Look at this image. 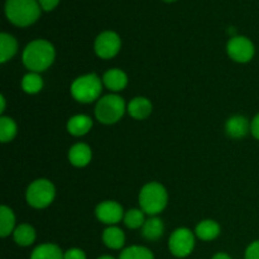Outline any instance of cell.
Here are the masks:
<instances>
[{"label":"cell","mask_w":259,"mask_h":259,"mask_svg":"<svg viewBox=\"0 0 259 259\" xmlns=\"http://www.w3.org/2000/svg\"><path fill=\"white\" fill-rule=\"evenodd\" d=\"M56 196V189L51 181L39 179L33 181L27 190V202L34 209H45L52 204Z\"/></svg>","instance_id":"cell-6"},{"label":"cell","mask_w":259,"mask_h":259,"mask_svg":"<svg viewBox=\"0 0 259 259\" xmlns=\"http://www.w3.org/2000/svg\"><path fill=\"white\" fill-rule=\"evenodd\" d=\"M65 253L58 245L52 243H45L35 248L30 254V259H63Z\"/></svg>","instance_id":"cell-19"},{"label":"cell","mask_w":259,"mask_h":259,"mask_svg":"<svg viewBox=\"0 0 259 259\" xmlns=\"http://www.w3.org/2000/svg\"><path fill=\"white\" fill-rule=\"evenodd\" d=\"M250 132H252L253 137L257 138L259 141V114H257V115L254 116L252 124H250Z\"/></svg>","instance_id":"cell-30"},{"label":"cell","mask_w":259,"mask_h":259,"mask_svg":"<svg viewBox=\"0 0 259 259\" xmlns=\"http://www.w3.org/2000/svg\"><path fill=\"white\" fill-rule=\"evenodd\" d=\"M0 103H2V108H0V113H4L5 111V98L4 96H0Z\"/></svg>","instance_id":"cell-32"},{"label":"cell","mask_w":259,"mask_h":259,"mask_svg":"<svg viewBox=\"0 0 259 259\" xmlns=\"http://www.w3.org/2000/svg\"><path fill=\"white\" fill-rule=\"evenodd\" d=\"M18 50V43L13 35L8 33L0 34V62L5 63L14 57Z\"/></svg>","instance_id":"cell-20"},{"label":"cell","mask_w":259,"mask_h":259,"mask_svg":"<svg viewBox=\"0 0 259 259\" xmlns=\"http://www.w3.org/2000/svg\"><path fill=\"white\" fill-rule=\"evenodd\" d=\"M103 90V80L96 73H88L76 78L71 85V95L82 104L98 100Z\"/></svg>","instance_id":"cell-4"},{"label":"cell","mask_w":259,"mask_h":259,"mask_svg":"<svg viewBox=\"0 0 259 259\" xmlns=\"http://www.w3.org/2000/svg\"><path fill=\"white\" fill-rule=\"evenodd\" d=\"M125 113V101L115 94H110L98 101L95 106V116L100 123L114 124L121 119Z\"/></svg>","instance_id":"cell-5"},{"label":"cell","mask_w":259,"mask_h":259,"mask_svg":"<svg viewBox=\"0 0 259 259\" xmlns=\"http://www.w3.org/2000/svg\"><path fill=\"white\" fill-rule=\"evenodd\" d=\"M93 128V120L90 116L78 114V115L72 116L67 121V131L68 133L75 137H81L88 134Z\"/></svg>","instance_id":"cell-15"},{"label":"cell","mask_w":259,"mask_h":259,"mask_svg":"<svg viewBox=\"0 0 259 259\" xmlns=\"http://www.w3.org/2000/svg\"><path fill=\"white\" fill-rule=\"evenodd\" d=\"M119 259H154L153 253L142 245H132L121 252Z\"/></svg>","instance_id":"cell-25"},{"label":"cell","mask_w":259,"mask_h":259,"mask_svg":"<svg viewBox=\"0 0 259 259\" xmlns=\"http://www.w3.org/2000/svg\"><path fill=\"white\" fill-rule=\"evenodd\" d=\"M245 259H259V240L248 245L245 250Z\"/></svg>","instance_id":"cell-27"},{"label":"cell","mask_w":259,"mask_h":259,"mask_svg":"<svg viewBox=\"0 0 259 259\" xmlns=\"http://www.w3.org/2000/svg\"><path fill=\"white\" fill-rule=\"evenodd\" d=\"M195 234L197 238L205 242L209 240H214L219 237L220 234V225L214 220H202L197 224L196 229H195Z\"/></svg>","instance_id":"cell-17"},{"label":"cell","mask_w":259,"mask_h":259,"mask_svg":"<svg viewBox=\"0 0 259 259\" xmlns=\"http://www.w3.org/2000/svg\"><path fill=\"white\" fill-rule=\"evenodd\" d=\"M17 124L12 118H8V116L0 118V141L3 143L13 141L14 137L17 136Z\"/></svg>","instance_id":"cell-23"},{"label":"cell","mask_w":259,"mask_h":259,"mask_svg":"<svg viewBox=\"0 0 259 259\" xmlns=\"http://www.w3.org/2000/svg\"><path fill=\"white\" fill-rule=\"evenodd\" d=\"M103 83L111 91L124 90L128 85V76L124 71L119 70V68H111V70L106 71L103 76Z\"/></svg>","instance_id":"cell-11"},{"label":"cell","mask_w":259,"mask_h":259,"mask_svg":"<svg viewBox=\"0 0 259 259\" xmlns=\"http://www.w3.org/2000/svg\"><path fill=\"white\" fill-rule=\"evenodd\" d=\"M211 259H232V257H230L229 254H227V253L219 252V253H217V254H215Z\"/></svg>","instance_id":"cell-31"},{"label":"cell","mask_w":259,"mask_h":259,"mask_svg":"<svg viewBox=\"0 0 259 259\" xmlns=\"http://www.w3.org/2000/svg\"><path fill=\"white\" fill-rule=\"evenodd\" d=\"M195 248V235L187 228H179L171 234L168 249L175 257L185 258L192 253Z\"/></svg>","instance_id":"cell-7"},{"label":"cell","mask_w":259,"mask_h":259,"mask_svg":"<svg viewBox=\"0 0 259 259\" xmlns=\"http://www.w3.org/2000/svg\"><path fill=\"white\" fill-rule=\"evenodd\" d=\"M228 55L235 62L245 63L249 62L254 56V45L247 37L242 35H234L229 39L227 46Z\"/></svg>","instance_id":"cell-8"},{"label":"cell","mask_w":259,"mask_h":259,"mask_svg":"<svg viewBox=\"0 0 259 259\" xmlns=\"http://www.w3.org/2000/svg\"><path fill=\"white\" fill-rule=\"evenodd\" d=\"M163 2H167V3H172V2H175V0H163Z\"/></svg>","instance_id":"cell-34"},{"label":"cell","mask_w":259,"mask_h":259,"mask_svg":"<svg viewBox=\"0 0 259 259\" xmlns=\"http://www.w3.org/2000/svg\"><path fill=\"white\" fill-rule=\"evenodd\" d=\"M98 259H115V258L111 257V255H103V257H99Z\"/></svg>","instance_id":"cell-33"},{"label":"cell","mask_w":259,"mask_h":259,"mask_svg":"<svg viewBox=\"0 0 259 259\" xmlns=\"http://www.w3.org/2000/svg\"><path fill=\"white\" fill-rule=\"evenodd\" d=\"M13 238L20 247H29L35 240V230L29 224H20L15 228Z\"/></svg>","instance_id":"cell-21"},{"label":"cell","mask_w":259,"mask_h":259,"mask_svg":"<svg viewBox=\"0 0 259 259\" xmlns=\"http://www.w3.org/2000/svg\"><path fill=\"white\" fill-rule=\"evenodd\" d=\"M128 113L132 118L137 120H143L148 118L152 113V103L147 98H134L131 103L128 104Z\"/></svg>","instance_id":"cell-14"},{"label":"cell","mask_w":259,"mask_h":259,"mask_svg":"<svg viewBox=\"0 0 259 259\" xmlns=\"http://www.w3.org/2000/svg\"><path fill=\"white\" fill-rule=\"evenodd\" d=\"M95 214L101 223L110 225V227L118 224L121 219H124V211L121 205L116 201H110V200L99 204L95 210Z\"/></svg>","instance_id":"cell-10"},{"label":"cell","mask_w":259,"mask_h":259,"mask_svg":"<svg viewBox=\"0 0 259 259\" xmlns=\"http://www.w3.org/2000/svg\"><path fill=\"white\" fill-rule=\"evenodd\" d=\"M91 157V148L85 143H76L68 151V161L75 167H85L90 163Z\"/></svg>","instance_id":"cell-13"},{"label":"cell","mask_w":259,"mask_h":259,"mask_svg":"<svg viewBox=\"0 0 259 259\" xmlns=\"http://www.w3.org/2000/svg\"><path fill=\"white\" fill-rule=\"evenodd\" d=\"M40 8L46 12H51V10L55 9L57 7V4L60 3V0H38Z\"/></svg>","instance_id":"cell-29"},{"label":"cell","mask_w":259,"mask_h":259,"mask_svg":"<svg viewBox=\"0 0 259 259\" xmlns=\"http://www.w3.org/2000/svg\"><path fill=\"white\" fill-rule=\"evenodd\" d=\"M124 224L129 229H138L142 228L146 223L144 220V211L142 209H131L124 214Z\"/></svg>","instance_id":"cell-26"},{"label":"cell","mask_w":259,"mask_h":259,"mask_svg":"<svg viewBox=\"0 0 259 259\" xmlns=\"http://www.w3.org/2000/svg\"><path fill=\"white\" fill-rule=\"evenodd\" d=\"M55 47L48 40L35 39L23 51V63L30 72H42L55 61Z\"/></svg>","instance_id":"cell-1"},{"label":"cell","mask_w":259,"mask_h":259,"mask_svg":"<svg viewBox=\"0 0 259 259\" xmlns=\"http://www.w3.org/2000/svg\"><path fill=\"white\" fill-rule=\"evenodd\" d=\"M250 125L248 123V119L242 115H234L232 118L228 119L227 124H225V132L230 138L239 139L247 136L249 132Z\"/></svg>","instance_id":"cell-12"},{"label":"cell","mask_w":259,"mask_h":259,"mask_svg":"<svg viewBox=\"0 0 259 259\" xmlns=\"http://www.w3.org/2000/svg\"><path fill=\"white\" fill-rule=\"evenodd\" d=\"M43 88V80L38 72H29L23 77L22 80V89L27 94H37L42 90Z\"/></svg>","instance_id":"cell-24"},{"label":"cell","mask_w":259,"mask_h":259,"mask_svg":"<svg viewBox=\"0 0 259 259\" xmlns=\"http://www.w3.org/2000/svg\"><path fill=\"white\" fill-rule=\"evenodd\" d=\"M168 201L166 189L158 182H149L142 187L139 192L141 209L148 215H158L164 210Z\"/></svg>","instance_id":"cell-3"},{"label":"cell","mask_w":259,"mask_h":259,"mask_svg":"<svg viewBox=\"0 0 259 259\" xmlns=\"http://www.w3.org/2000/svg\"><path fill=\"white\" fill-rule=\"evenodd\" d=\"M164 230V225L159 218L152 217L148 220H146L144 225L142 227V235L146 238L147 240H158L162 237Z\"/></svg>","instance_id":"cell-18"},{"label":"cell","mask_w":259,"mask_h":259,"mask_svg":"<svg viewBox=\"0 0 259 259\" xmlns=\"http://www.w3.org/2000/svg\"><path fill=\"white\" fill-rule=\"evenodd\" d=\"M63 259H86V254L82 249L71 248V249L66 250L65 254H63Z\"/></svg>","instance_id":"cell-28"},{"label":"cell","mask_w":259,"mask_h":259,"mask_svg":"<svg viewBox=\"0 0 259 259\" xmlns=\"http://www.w3.org/2000/svg\"><path fill=\"white\" fill-rule=\"evenodd\" d=\"M120 37L115 32H111V30L100 33L95 39V45H94L96 55L100 58H104V60L115 57L119 51H120Z\"/></svg>","instance_id":"cell-9"},{"label":"cell","mask_w":259,"mask_h":259,"mask_svg":"<svg viewBox=\"0 0 259 259\" xmlns=\"http://www.w3.org/2000/svg\"><path fill=\"white\" fill-rule=\"evenodd\" d=\"M103 242L110 249H121L125 244V235L118 227H109L103 233Z\"/></svg>","instance_id":"cell-16"},{"label":"cell","mask_w":259,"mask_h":259,"mask_svg":"<svg viewBox=\"0 0 259 259\" xmlns=\"http://www.w3.org/2000/svg\"><path fill=\"white\" fill-rule=\"evenodd\" d=\"M15 230V215L10 207L3 205L0 207V235L8 237Z\"/></svg>","instance_id":"cell-22"},{"label":"cell","mask_w":259,"mask_h":259,"mask_svg":"<svg viewBox=\"0 0 259 259\" xmlns=\"http://www.w3.org/2000/svg\"><path fill=\"white\" fill-rule=\"evenodd\" d=\"M7 18L18 27L33 24L40 15V5L37 0H7Z\"/></svg>","instance_id":"cell-2"}]
</instances>
